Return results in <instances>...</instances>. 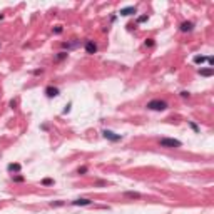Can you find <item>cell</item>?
<instances>
[{"mask_svg":"<svg viewBox=\"0 0 214 214\" xmlns=\"http://www.w3.org/2000/svg\"><path fill=\"white\" fill-rule=\"evenodd\" d=\"M160 147H167V149H178V147L182 146V142L178 141V139H169V137H162L159 141Z\"/></svg>","mask_w":214,"mask_h":214,"instance_id":"6da1fadb","label":"cell"},{"mask_svg":"<svg viewBox=\"0 0 214 214\" xmlns=\"http://www.w3.org/2000/svg\"><path fill=\"white\" fill-rule=\"evenodd\" d=\"M146 107H147V109H151V110H166L167 109V102L159 101V99H154V101L147 102Z\"/></svg>","mask_w":214,"mask_h":214,"instance_id":"7a4b0ae2","label":"cell"},{"mask_svg":"<svg viewBox=\"0 0 214 214\" xmlns=\"http://www.w3.org/2000/svg\"><path fill=\"white\" fill-rule=\"evenodd\" d=\"M85 52L87 54H96L97 52V44L92 42V40H87V42H85Z\"/></svg>","mask_w":214,"mask_h":214,"instance_id":"3957f363","label":"cell"},{"mask_svg":"<svg viewBox=\"0 0 214 214\" xmlns=\"http://www.w3.org/2000/svg\"><path fill=\"white\" fill-rule=\"evenodd\" d=\"M104 137L105 139H110V141H121V135H116L114 132H110V131H104Z\"/></svg>","mask_w":214,"mask_h":214,"instance_id":"277c9868","label":"cell"},{"mask_svg":"<svg viewBox=\"0 0 214 214\" xmlns=\"http://www.w3.org/2000/svg\"><path fill=\"white\" fill-rule=\"evenodd\" d=\"M45 94H47L49 97H57V96H59V89H57V87H52V85H50V87L45 89Z\"/></svg>","mask_w":214,"mask_h":214,"instance_id":"5b68a950","label":"cell"},{"mask_svg":"<svg viewBox=\"0 0 214 214\" xmlns=\"http://www.w3.org/2000/svg\"><path fill=\"white\" fill-rule=\"evenodd\" d=\"M192 27H194V24H192V22H182V24H181V32H191Z\"/></svg>","mask_w":214,"mask_h":214,"instance_id":"8992f818","label":"cell"},{"mask_svg":"<svg viewBox=\"0 0 214 214\" xmlns=\"http://www.w3.org/2000/svg\"><path fill=\"white\" fill-rule=\"evenodd\" d=\"M132 14H135V7H126V9H121V15H124V17L132 15Z\"/></svg>","mask_w":214,"mask_h":214,"instance_id":"52a82bcc","label":"cell"},{"mask_svg":"<svg viewBox=\"0 0 214 214\" xmlns=\"http://www.w3.org/2000/svg\"><path fill=\"white\" fill-rule=\"evenodd\" d=\"M199 74H201L203 77H211L212 74H214V69H212V67H209V69H201Z\"/></svg>","mask_w":214,"mask_h":214,"instance_id":"ba28073f","label":"cell"},{"mask_svg":"<svg viewBox=\"0 0 214 214\" xmlns=\"http://www.w3.org/2000/svg\"><path fill=\"white\" fill-rule=\"evenodd\" d=\"M124 196L126 197H131V199H141V194L139 192H132V191H127V192H124Z\"/></svg>","mask_w":214,"mask_h":214,"instance_id":"9c48e42d","label":"cell"},{"mask_svg":"<svg viewBox=\"0 0 214 214\" xmlns=\"http://www.w3.org/2000/svg\"><path fill=\"white\" fill-rule=\"evenodd\" d=\"M74 206H89L90 204V199H77V201H72Z\"/></svg>","mask_w":214,"mask_h":214,"instance_id":"30bf717a","label":"cell"},{"mask_svg":"<svg viewBox=\"0 0 214 214\" xmlns=\"http://www.w3.org/2000/svg\"><path fill=\"white\" fill-rule=\"evenodd\" d=\"M7 169H9L10 172H20V169H22V166H20V164H9V167H7Z\"/></svg>","mask_w":214,"mask_h":214,"instance_id":"8fae6325","label":"cell"},{"mask_svg":"<svg viewBox=\"0 0 214 214\" xmlns=\"http://www.w3.org/2000/svg\"><path fill=\"white\" fill-rule=\"evenodd\" d=\"M206 59H208V57H203V55H196V57H194V62H196V64H203V62H206Z\"/></svg>","mask_w":214,"mask_h":214,"instance_id":"7c38bea8","label":"cell"},{"mask_svg":"<svg viewBox=\"0 0 214 214\" xmlns=\"http://www.w3.org/2000/svg\"><path fill=\"white\" fill-rule=\"evenodd\" d=\"M42 184H44V186H52V184H54V179H49V178H47V179L42 181Z\"/></svg>","mask_w":214,"mask_h":214,"instance_id":"4fadbf2b","label":"cell"},{"mask_svg":"<svg viewBox=\"0 0 214 214\" xmlns=\"http://www.w3.org/2000/svg\"><path fill=\"white\" fill-rule=\"evenodd\" d=\"M146 47H154V40H152V39H147V40H146Z\"/></svg>","mask_w":214,"mask_h":214,"instance_id":"5bb4252c","label":"cell"},{"mask_svg":"<svg viewBox=\"0 0 214 214\" xmlns=\"http://www.w3.org/2000/svg\"><path fill=\"white\" fill-rule=\"evenodd\" d=\"M64 57H67V54H65V52H59V55H57V60H62Z\"/></svg>","mask_w":214,"mask_h":214,"instance_id":"9a60e30c","label":"cell"},{"mask_svg":"<svg viewBox=\"0 0 214 214\" xmlns=\"http://www.w3.org/2000/svg\"><path fill=\"white\" fill-rule=\"evenodd\" d=\"M77 172H79V174H85V172H87V167L82 166V167H79V171H77Z\"/></svg>","mask_w":214,"mask_h":214,"instance_id":"2e32d148","label":"cell"},{"mask_svg":"<svg viewBox=\"0 0 214 214\" xmlns=\"http://www.w3.org/2000/svg\"><path fill=\"white\" fill-rule=\"evenodd\" d=\"M146 20H147V15H142V17L137 19V24H142V22H146Z\"/></svg>","mask_w":214,"mask_h":214,"instance_id":"e0dca14e","label":"cell"},{"mask_svg":"<svg viewBox=\"0 0 214 214\" xmlns=\"http://www.w3.org/2000/svg\"><path fill=\"white\" fill-rule=\"evenodd\" d=\"M14 181H15V182H22V181H24V176H15Z\"/></svg>","mask_w":214,"mask_h":214,"instance_id":"ac0fdd59","label":"cell"},{"mask_svg":"<svg viewBox=\"0 0 214 214\" xmlns=\"http://www.w3.org/2000/svg\"><path fill=\"white\" fill-rule=\"evenodd\" d=\"M54 32H55V34H62V27H60V25H57L55 28H54Z\"/></svg>","mask_w":214,"mask_h":214,"instance_id":"d6986e66","label":"cell"},{"mask_svg":"<svg viewBox=\"0 0 214 214\" xmlns=\"http://www.w3.org/2000/svg\"><path fill=\"white\" fill-rule=\"evenodd\" d=\"M189 126H191V127H192V129H194V131H196V132H197V131H199V127H197V126L194 124V122H191V124H189Z\"/></svg>","mask_w":214,"mask_h":214,"instance_id":"ffe728a7","label":"cell"},{"mask_svg":"<svg viewBox=\"0 0 214 214\" xmlns=\"http://www.w3.org/2000/svg\"><path fill=\"white\" fill-rule=\"evenodd\" d=\"M181 96H182V97H189V92H186V90H184V92H181Z\"/></svg>","mask_w":214,"mask_h":214,"instance_id":"44dd1931","label":"cell"}]
</instances>
